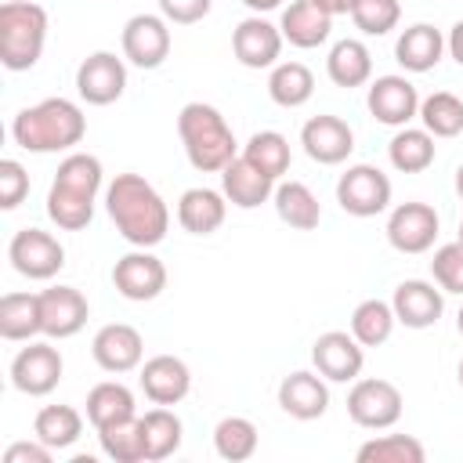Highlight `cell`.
Returning <instances> with one entry per match:
<instances>
[{"label": "cell", "mask_w": 463, "mask_h": 463, "mask_svg": "<svg viewBox=\"0 0 463 463\" xmlns=\"http://www.w3.org/2000/svg\"><path fill=\"white\" fill-rule=\"evenodd\" d=\"M105 210L116 224V232L141 250H152L170 232V210L152 181L141 174H116L105 184Z\"/></svg>", "instance_id": "6da1fadb"}, {"label": "cell", "mask_w": 463, "mask_h": 463, "mask_svg": "<svg viewBox=\"0 0 463 463\" xmlns=\"http://www.w3.org/2000/svg\"><path fill=\"white\" fill-rule=\"evenodd\" d=\"M101 159L90 152H69L47 192V217L61 232H83L94 221V199L101 192Z\"/></svg>", "instance_id": "7a4b0ae2"}, {"label": "cell", "mask_w": 463, "mask_h": 463, "mask_svg": "<svg viewBox=\"0 0 463 463\" xmlns=\"http://www.w3.org/2000/svg\"><path fill=\"white\" fill-rule=\"evenodd\" d=\"M83 134H87V116L69 98H43L11 119L14 145L25 152H36V156L69 152L83 141Z\"/></svg>", "instance_id": "3957f363"}, {"label": "cell", "mask_w": 463, "mask_h": 463, "mask_svg": "<svg viewBox=\"0 0 463 463\" xmlns=\"http://www.w3.org/2000/svg\"><path fill=\"white\" fill-rule=\"evenodd\" d=\"M177 134L184 145L188 163L199 174H221L235 156H239V141L228 127V119L221 116V109L206 105V101H188L177 112Z\"/></svg>", "instance_id": "277c9868"}, {"label": "cell", "mask_w": 463, "mask_h": 463, "mask_svg": "<svg viewBox=\"0 0 463 463\" xmlns=\"http://www.w3.org/2000/svg\"><path fill=\"white\" fill-rule=\"evenodd\" d=\"M47 43V11L33 0L0 4V65L7 72H25L40 61Z\"/></svg>", "instance_id": "5b68a950"}, {"label": "cell", "mask_w": 463, "mask_h": 463, "mask_svg": "<svg viewBox=\"0 0 463 463\" xmlns=\"http://www.w3.org/2000/svg\"><path fill=\"white\" fill-rule=\"evenodd\" d=\"M402 409H405V398L402 391L391 383V380H380V376H358L354 387L347 391V416L365 427V430H387L402 420Z\"/></svg>", "instance_id": "8992f818"}, {"label": "cell", "mask_w": 463, "mask_h": 463, "mask_svg": "<svg viewBox=\"0 0 463 463\" xmlns=\"http://www.w3.org/2000/svg\"><path fill=\"white\" fill-rule=\"evenodd\" d=\"M336 203L351 217H376L391 206V177L373 163H354L336 181Z\"/></svg>", "instance_id": "52a82bcc"}, {"label": "cell", "mask_w": 463, "mask_h": 463, "mask_svg": "<svg viewBox=\"0 0 463 463\" xmlns=\"http://www.w3.org/2000/svg\"><path fill=\"white\" fill-rule=\"evenodd\" d=\"M7 260L18 275L47 282L65 268V246L43 228H18L7 242Z\"/></svg>", "instance_id": "ba28073f"}, {"label": "cell", "mask_w": 463, "mask_h": 463, "mask_svg": "<svg viewBox=\"0 0 463 463\" xmlns=\"http://www.w3.org/2000/svg\"><path fill=\"white\" fill-rule=\"evenodd\" d=\"M61 373H65V362L51 340H29V347H22L11 358V387L29 398L51 394L58 387Z\"/></svg>", "instance_id": "9c48e42d"}, {"label": "cell", "mask_w": 463, "mask_h": 463, "mask_svg": "<svg viewBox=\"0 0 463 463\" xmlns=\"http://www.w3.org/2000/svg\"><path fill=\"white\" fill-rule=\"evenodd\" d=\"M112 286L123 300H134V304L156 300L166 289V264L152 250L134 246L112 264Z\"/></svg>", "instance_id": "30bf717a"}, {"label": "cell", "mask_w": 463, "mask_h": 463, "mask_svg": "<svg viewBox=\"0 0 463 463\" xmlns=\"http://www.w3.org/2000/svg\"><path fill=\"white\" fill-rule=\"evenodd\" d=\"M119 47H123V58L130 65H137V69H159L170 58V47H174L170 22L163 14H134L123 25Z\"/></svg>", "instance_id": "8fae6325"}, {"label": "cell", "mask_w": 463, "mask_h": 463, "mask_svg": "<svg viewBox=\"0 0 463 463\" xmlns=\"http://www.w3.org/2000/svg\"><path fill=\"white\" fill-rule=\"evenodd\" d=\"M438 228H441V221H438V210L430 203H416V199L398 203L387 217V242L398 253L416 257V253H427L434 246Z\"/></svg>", "instance_id": "7c38bea8"}, {"label": "cell", "mask_w": 463, "mask_h": 463, "mask_svg": "<svg viewBox=\"0 0 463 463\" xmlns=\"http://www.w3.org/2000/svg\"><path fill=\"white\" fill-rule=\"evenodd\" d=\"M127 90V58H116L112 51H94L76 69V94L87 105H112Z\"/></svg>", "instance_id": "4fadbf2b"}, {"label": "cell", "mask_w": 463, "mask_h": 463, "mask_svg": "<svg viewBox=\"0 0 463 463\" xmlns=\"http://www.w3.org/2000/svg\"><path fill=\"white\" fill-rule=\"evenodd\" d=\"M365 105H369L376 123H383V127H409L420 116V90L412 87L409 76L387 72V76H376L369 83Z\"/></svg>", "instance_id": "5bb4252c"}, {"label": "cell", "mask_w": 463, "mask_h": 463, "mask_svg": "<svg viewBox=\"0 0 463 463\" xmlns=\"http://www.w3.org/2000/svg\"><path fill=\"white\" fill-rule=\"evenodd\" d=\"M311 365L329 383H354L365 365V347L354 340V333L329 329L311 344Z\"/></svg>", "instance_id": "9a60e30c"}, {"label": "cell", "mask_w": 463, "mask_h": 463, "mask_svg": "<svg viewBox=\"0 0 463 463\" xmlns=\"http://www.w3.org/2000/svg\"><path fill=\"white\" fill-rule=\"evenodd\" d=\"M282 43H286L282 29L275 22H268L264 14L242 18L235 25V33H232V54L246 69H271V65H279Z\"/></svg>", "instance_id": "2e32d148"}, {"label": "cell", "mask_w": 463, "mask_h": 463, "mask_svg": "<svg viewBox=\"0 0 463 463\" xmlns=\"http://www.w3.org/2000/svg\"><path fill=\"white\" fill-rule=\"evenodd\" d=\"M90 354L112 376L134 373V369H141V358H145V336L127 322H109L94 333Z\"/></svg>", "instance_id": "e0dca14e"}, {"label": "cell", "mask_w": 463, "mask_h": 463, "mask_svg": "<svg viewBox=\"0 0 463 463\" xmlns=\"http://www.w3.org/2000/svg\"><path fill=\"white\" fill-rule=\"evenodd\" d=\"M300 145H304L307 159H315L322 166H340L354 152V130L347 127V119L318 112L300 127Z\"/></svg>", "instance_id": "ac0fdd59"}, {"label": "cell", "mask_w": 463, "mask_h": 463, "mask_svg": "<svg viewBox=\"0 0 463 463\" xmlns=\"http://www.w3.org/2000/svg\"><path fill=\"white\" fill-rule=\"evenodd\" d=\"M391 307H394L398 326L430 329V326H438V318L445 311V289L438 282H427V279H405L394 286Z\"/></svg>", "instance_id": "d6986e66"}, {"label": "cell", "mask_w": 463, "mask_h": 463, "mask_svg": "<svg viewBox=\"0 0 463 463\" xmlns=\"http://www.w3.org/2000/svg\"><path fill=\"white\" fill-rule=\"evenodd\" d=\"M90 318V304L76 286H51L40 293V322L47 340L76 336Z\"/></svg>", "instance_id": "ffe728a7"}, {"label": "cell", "mask_w": 463, "mask_h": 463, "mask_svg": "<svg viewBox=\"0 0 463 463\" xmlns=\"http://www.w3.org/2000/svg\"><path fill=\"white\" fill-rule=\"evenodd\" d=\"M141 391L152 405H177L192 391V369L177 354H152L141 365Z\"/></svg>", "instance_id": "44dd1931"}, {"label": "cell", "mask_w": 463, "mask_h": 463, "mask_svg": "<svg viewBox=\"0 0 463 463\" xmlns=\"http://www.w3.org/2000/svg\"><path fill=\"white\" fill-rule=\"evenodd\" d=\"M279 405H282L286 416L304 420V423L326 416V409H329L326 376L322 373H311V369H297V373L282 376V383H279Z\"/></svg>", "instance_id": "7402d4cb"}, {"label": "cell", "mask_w": 463, "mask_h": 463, "mask_svg": "<svg viewBox=\"0 0 463 463\" xmlns=\"http://www.w3.org/2000/svg\"><path fill=\"white\" fill-rule=\"evenodd\" d=\"M275 177H268L260 166H253L242 152L221 170V192H224V199L232 203V206H239V210H257L260 203H268L271 195H275Z\"/></svg>", "instance_id": "603a6c76"}, {"label": "cell", "mask_w": 463, "mask_h": 463, "mask_svg": "<svg viewBox=\"0 0 463 463\" xmlns=\"http://www.w3.org/2000/svg\"><path fill=\"white\" fill-rule=\"evenodd\" d=\"M279 29H282V40H289L293 47L300 51H311V47H322L333 33V14L322 11L315 0H293L282 7V18H279Z\"/></svg>", "instance_id": "cb8c5ba5"}, {"label": "cell", "mask_w": 463, "mask_h": 463, "mask_svg": "<svg viewBox=\"0 0 463 463\" xmlns=\"http://www.w3.org/2000/svg\"><path fill=\"white\" fill-rule=\"evenodd\" d=\"M228 217V199L217 188H184L177 199V224L188 235H213Z\"/></svg>", "instance_id": "d4e9b609"}, {"label": "cell", "mask_w": 463, "mask_h": 463, "mask_svg": "<svg viewBox=\"0 0 463 463\" xmlns=\"http://www.w3.org/2000/svg\"><path fill=\"white\" fill-rule=\"evenodd\" d=\"M394 58H398V65L405 72H430L445 58L441 29H434L430 22H416V25L402 29V36L394 43Z\"/></svg>", "instance_id": "484cf974"}, {"label": "cell", "mask_w": 463, "mask_h": 463, "mask_svg": "<svg viewBox=\"0 0 463 463\" xmlns=\"http://www.w3.org/2000/svg\"><path fill=\"white\" fill-rule=\"evenodd\" d=\"M271 203H275L279 221L297 228V232H315L322 221V203L304 181H279Z\"/></svg>", "instance_id": "4316f807"}, {"label": "cell", "mask_w": 463, "mask_h": 463, "mask_svg": "<svg viewBox=\"0 0 463 463\" xmlns=\"http://www.w3.org/2000/svg\"><path fill=\"white\" fill-rule=\"evenodd\" d=\"M137 416V402H134V391L119 380H101L90 387L87 394V420L94 430L101 427H112V423H123V420H134Z\"/></svg>", "instance_id": "83f0119b"}, {"label": "cell", "mask_w": 463, "mask_h": 463, "mask_svg": "<svg viewBox=\"0 0 463 463\" xmlns=\"http://www.w3.org/2000/svg\"><path fill=\"white\" fill-rule=\"evenodd\" d=\"M326 72L336 87L351 90V87H365L373 80V54L362 40H336L329 47V58H326Z\"/></svg>", "instance_id": "f1b7e54d"}, {"label": "cell", "mask_w": 463, "mask_h": 463, "mask_svg": "<svg viewBox=\"0 0 463 463\" xmlns=\"http://www.w3.org/2000/svg\"><path fill=\"white\" fill-rule=\"evenodd\" d=\"M141 434H145V456L148 463H159V459H170L181 441H184V423L181 416L170 409V405H156L141 416Z\"/></svg>", "instance_id": "f546056e"}, {"label": "cell", "mask_w": 463, "mask_h": 463, "mask_svg": "<svg viewBox=\"0 0 463 463\" xmlns=\"http://www.w3.org/2000/svg\"><path fill=\"white\" fill-rule=\"evenodd\" d=\"M43 333L40 322V293H4L0 297V336L18 344Z\"/></svg>", "instance_id": "4dcf8cb0"}, {"label": "cell", "mask_w": 463, "mask_h": 463, "mask_svg": "<svg viewBox=\"0 0 463 463\" xmlns=\"http://www.w3.org/2000/svg\"><path fill=\"white\" fill-rule=\"evenodd\" d=\"M315 94V72L304 61H279L268 72V98L282 109H300Z\"/></svg>", "instance_id": "1f68e13d"}, {"label": "cell", "mask_w": 463, "mask_h": 463, "mask_svg": "<svg viewBox=\"0 0 463 463\" xmlns=\"http://www.w3.org/2000/svg\"><path fill=\"white\" fill-rule=\"evenodd\" d=\"M387 159L398 174H423L434 163V134L423 127H398L387 145Z\"/></svg>", "instance_id": "d6a6232c"}, {"label": "cell", "mask_w": 463, "mask_h": 463, "mask_svg": "<svg viewBox=\"0 0 463 463\" xmlns=\"http://www.w3.org/2000/svg\"><path fill=\"white\" fill-rule=\"evenodd\" d=\"M33 434L54 452L72 449L80 441V434H83V416L72 405H43L36 412V420H33Z\"/></svg>", "instance_id": "836d02e7"}, {"label": "cell", "mask_w": 463, "mask_h": 463, "mask_svg": "<svg viewBox=\"0 0 463 463\" xmlns=\"http://www.w3.org/2000/svg\"><path fill=\"white\" fill-rule=\"evenodd\" d=\"M398 318H394V307L391 300H380V297H369L362 300L354 311H351V333L362 347H380L391 340Z\"/></svg>", "instance_id": "e575fe53"}, {"label": "cell", "mask_w": 463, "mask_h": 463, "mask_svg": "<svg viewBox=\"0 0 463 463\" xmlns=\"http://www.w3.org/2000/svg\"><path fill=\"white\" fill-rule=\"evenodd\" d=\"M260 445V434H257V423L246 420V416H224L217 427H213V449L221 459L228 463H242L257 452Z\"/></svg>", "instance_id": "d590c367"}, {"label": "cell", "mask_w": 463, "mask_h": 463, "mask_svg": "<svg viewBox=\"0 0 463 463\" xmlns=\"http://www.w3.org/2000/svg\"><path fill=\"white\" fill-rule=\"evenodd\" d=\"M354 459L358 463H423L427 449L412 434H380V438H369L365 445H358Z\"/></svg>", "instance_id": "8d00e7d4"}, {"label": "cell", "mask_w": 463, "mask_h": 463, "mask_svg": "<svg viewBox=\"0 0 463 463\" xmlns=\"http://www.w3.org/2000/svg\"><path fill=\"white\" fill-rule=\"evenodd\" d=\"M98 445L112 463H148L145 456V434H141V416L101 427L98 430Z\"/></svg>", "instance_id": "74e56055"}, {"label": "cell", "mask_w": 463, "mask_h": 463, "mask_svg": "<svg viewBox=\"0 0 463 463\" xmlns=\"http://www.w3.org/2000/svg\"><path fill=\"white\" fill-rule=\"evenodd\" d=\"M420 123L434 137H456L463 134V101L452 90H434L420 98Z\"/></svg>", "instance_id": "f35d334b"}, {"label": "cell", "mask_w": 463, "mask_h": 463, "mask_svg": "<svg viewBox=\"0 0 463 463\" xmlns=\"http://www.w3.org/2000/svg\"><path fill=\"white\" fill-rule=\"evenodd\" d=\"M242 156L253 166H260L268 177H275V181H282V174H289V159H293L289 141L279 130H257V134H250V141L242 145Z\"/></svg>", "instance_id": "ab89813d"}, {"label": "cell", "mask_w": 463, "mask_h": 463, "mask_svg": "<svg viewBox=\"0 0 463 463\" xmlns=\"http://www.w3.org/2000/svg\"><path fill=\"white\" fill-rule=\"evenodd\" d=\"M351 22L362 36H387L402 22V4L398 0H354Z\"/></svg>", "instance_id": "60d3db41"}, {"label": "cell", "mask_w": 463, "mask_h": 463, "mask_svg": "<svg viewBox=\"0 0 463 463\" xmlns=\"http://www.w3.org/2000/svg\"><path fill=\"white\" fill-rule=\"evenodd\" d=\"M430 279H434L445 293L463 297V242H459V239L434 250V257H430Z\"/></svg>", "instance_id": "b9f144b4"}, {"label": "cell", "mask_w": 463, "mask_h": 463, "mask_svg": "<svg viewBox=\"0 0 463 463\" xmlns=\"http://www.w3.org/2000/svg\"><path fill=\"white\" fill-rule=\"evenodd\" d=\"M29 195V174L18 159H0V206L14 210Z\"/></svg>", "instance_id": "7bdbcfd3"}, {"label": "cell", "mask_w": 463, "mask_h": 463, "mask_svg": "<svg viewBox=\"0 0 463 463\" xmlns=\"http://www.w3.org/2000/svg\"><path fill=\"white\" fill-rule=\"evenodd\" d=\"M213 0H159V14L170 25H195L210 14Z\"/></svg>", "instance_id": "ee69618b"}, {"label": "cell", "mask_w": 463, "mask_h": 463, "mask_svg": "<svg viewBox=\"0 0 463 463\" xmlns=\"http://www.w3.org/2000/svg\"><path fill=\"white\" fill-rule=\"evenodd\" d=\"M54 449H47L40 438L36 441H11L4 449V463H51Z\"/></svg>", "instance_id": "f6af8a7d"}, {"label": "cell", "mask_w": 463, "mask_h": 463, "mask_svg": "<svg viewBox=\"0 0 463 463\" xmlns=\"http://www.w3.org/2000/svg\"><path fill=\"white\" fill-rule=\"evenodd\" d=\"M445 51L452 54V61H456V65H463V18L449 29V36H445Z\"/></svg>", "instance_id": "bcb514c9"}, {"label": "cell", "mask_w": 463, "mask_h": 463, "mask_svg": "<svg viewBox=\"0 0 463 463\" xmlns=\"http://www.w3.org/2000/svg\"><path fill=\"white\" fill-rule=\"evenodd\" d=\"M315 4H318L322 11H329L333 18H336V14H351V7H354V0H315Z\"/></svg>", "instance_id": "7dc6e473"}, {"label": "cell", "mask_w": 463, "mask_h": 463, "mask_svg": "<svg viewBox=\"0 0 463 463\" xmlns=\"http://www.w3.org/2000/svg\"><path fill=\"white\" fill-rule=\"evenodd\" d=\"M253 14H264V11H275V7H282V0H242Z\"/></svg>", "instance_id": "c3c4849f"}, {"label": "cell", "mask_w": 463, "mask_h": 463, "mask_svg": "<svg viewBox=\"0 0 463 463\" xmlns=\"http://www.w3.org/2000/svg\"><path fill=\"white\" fill-rule=\"evenodd\" d=\"M456 195H459V199H463V163H459V166H456Z\"/></svg>", "instance_id": "681fc988"}, {"label": "cell", "mask_w": 463, "mask_h": 463, "mask_svg": "<svg viewBox=\"0 0 463 463\" xmlns=\"http://www.w3.org/2000/svg\"><path fill=\"white\" fill-rule=\"evenodd\" d=\"M456 329H459V336H463V304H459V311H456Z\"/></svg>", "instance_id": "f907efd6"}, {"label": "cell", "mask_w": 463, "mask_h": 463, "mask_svg": "<svg viewBox=\"0 0 463 463\" xmlns=\"http://www.w3.org/2000/svg\"><path fill=\"white\" fill-rule=\"evenodd\" d=\"M456 376H459V387H463V358H459V365H456Z\"/></svg>", "instance_id": "816d5d0a"}, {"label": "cell", "mask_w": 463, "mask_h": 463, "mask_svg": "<svg viewBox=\"0 0 463 463\" xmlns=\"http://www.w3.org/2000/svg\"><path fill=\"white\" fill-rule=\"evenodd\" d=\"M459 242H463V217H459Z\"/></svg>", "instance_id": "f5cc1de1"}]
</instances>
